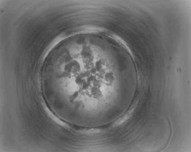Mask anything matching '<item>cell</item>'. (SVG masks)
<instances>
[{
  "mask_svg": "<svg viewBox=\"0 0 191 152\" xmlns=\"http://www.w3.org/2000/svg\"><path fill=\"white\" fill-rule=\"evenodd\" d=\"M112 74L104 65L92 68L84 56L72 55L59 62L53 79L70 108L77 109L105 101Z\"/></svg>",
  "mask_w": 191,
  "mask_h": 152,
  "instance_id": "1",
  "label": "cell"
}]
</instances>
